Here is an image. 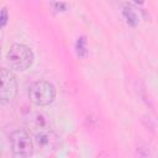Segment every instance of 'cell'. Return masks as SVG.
<instances>
[{
  "label": "cell",
  "mask_w": 158,
  "mask_h": 158,
  "mask_svg": "<svg viewBox=\"0 0 158 158\" xmlns=\"http://www.w3.org/2000/svg\"><path fill=\"white\" fill-rule=\"evenodd\" d=\"M56 98V88L46 80L33 83L28 89V99L37 106H47L53 102Z\"/></svg>",
  "instance_id": "cell-2"
},
{
  "label": "cell",
  "mask_w": 158,
  "mask_h": 158,
  "mask_svg": "<svg viewBox=\"0 0 158 158\" xmlns=\"http://www.w3.org/2000/svg\"><path fill=\"white\" fill-rule=\"evenodd\" d=\"M75 48H77V54H78V57L83 58V57L86 56V42H85V38H84V37L78 38L77 44H75Z\"/></svg>",
  "instance_id": "cell-7"
},
{
  "label": "cell",
  "mask_w": 158,
  "mask_h": 158,
  "mask_svg": "<svg viewBox=\"0 0 158 158\" xmlns=\"http://www.w3.org/2000/svg\"><path fill=\"white\" fill-rule=\"evenodd\" d=\"M10 146L16 158H30L33 153V142L25 130H16L10 135Z\"/></svg>",
  "instance_id": "cell-3"
},
{
  "label": "cell",
  "mask_w": 158,
  "mask_h": 158,
  "mask_svg": "<svg viewBox=\"0 0 158 158\" xmlns=\"http://www.w3.org/2000/svg\"><path fill=\"white\" fill-rule=\"evenodd\" d=\"M6 22H7V10L4 7L1 10V27H4L6 25Z\"/></svg>",
  "instance_id": "cell-8"
},
{
  "label": "cell",
  "mask_w": 158,
  "mask_h": 158,
  "mask_svg": "<svg viewBox=\"0 0 158 158\" xmlns=\"http://www.w3.org/2000/svg\"><path fill=\"white\" fill-rule=\"evenodd\" d=\"M25 125L33 136L52 131L49 117L41 111H28L25 116Z\"/></svg>",
  "instance_id": "cell-5"
},
{
  "label": "cell",
  "mask_w": 158,
  "mask_h": 158,
  "mask_svg": "<svg viewBox=\"0 0 158 158\" xmlns=\"http://www.w3.org/2000/svg\"><path fill=\"white\" fill-rule=\"evenodd\" d=\"M123 15H125V17H126V20H127V22L130 23V25H132V26H135L136 23H137V15L135 14V11L130 7V6H126V7H123Z\"/></svg>",
  "instance_id": "cell-6"
},
{
  "label": "cell",
  "mask_w": 158,
  "mask_h": 158,
  "mask_svg": "<svg viewBox=\"0 0 158 158\" xmlns=\"http://www.w3.org/2000/svg\"><path fill=\"white\" fill-rule=\"evenodd\" d=\"M0 80H1L0 101H1V105H5L15 99L17 94V81H16L15 75L6 68L1 69Z\"/></svg>",
  "instance_id": "cell-4"
},
{
  "label": "cell",
  "mask_w": 158,
  "mask_h": 158,
  "mask_svg": "<svg viewBox=\"0 0 158 158\" xmlns=\"http://www.w3.org/2000/svg\"><path fill=\"white\" fill-rule=\"evenodd\" d=\"M9 65L15 70H26L33 63L32 49L22 43H15L10 47L6 53Z\"/></svg>",
  "instance_id": "cell-1"
},
{
  "label": "cell",
  "mask_w": 158,
  "mask_h": 158,
  "mask_svg": "<svg viewBox=\"0 0 158 158\" xmlns=\"http://www.w3.org/2000/svg\"><path fill=\"white\" fill-rule=\"evenodd\" d=\"M52 6L53 7H57V9H63V11H64L65 7H67V4H64V2H53Z\"/></svg>",
  "instance_id": "cell-9"
}]
</instances>
